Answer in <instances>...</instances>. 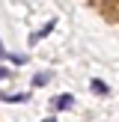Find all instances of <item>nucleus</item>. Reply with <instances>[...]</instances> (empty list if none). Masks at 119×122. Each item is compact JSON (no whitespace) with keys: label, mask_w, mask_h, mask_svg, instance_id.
<instances>
[{"label":"nucleus","mask_w":119,"mask_h":122,"mask_svg":"<svg viewBox=\"0 0 119 122\" xmlns=\"http://www.w3.org/2000/svg\"><path fill=\"white\" fill-rule=\"evenodd\" d=\"M71 104H74V95H69V92H63V95H57V98L51 101V107H54V110H69Z\"/></svg>","instance_id":"obj_1"},{"label":"nucleus","mask_w":119,"mask_h":122,"mask_svg":"<svg viewBox=\"0 0 119 122\" xmlns=\"http://www.w3.org/2000/svg\"><path fill=\"white\" fill-rule=\"evenodd\" d=\"M54 24H57V21H48L45 27L39 30V33H33V36H30V45H36V42H39V39H45V36H48V33H51V30H54Z\"/></svg>","instance_id":"obj_2"},{"label":"nucleus","mask_w":119,"mask_h":122,"mask_svg":"<svg viewBox=\"0 0 119 122\" xmlns=\"http://www.w3.org/2000/svg\"><path fill=\"white\" fill-rule=\"evenodd\" d=\"M92 92H95V95H107V83L95 77V81H92Z\"/></svg>","instance_id":"obj_3"},{"label":"nucleus","mask_w":119,"mask_h":122,"mask_svg":"<svg viewBox=\"0 0 119 122\" xmlns=\"http://www.w3.org/2000/svg\"><path fill=\"white\" fill-rule=\"evenodd\" d=\"M48 81H51V71H39V75L33 77V83H36V86H45Z\"/></svg>","instance_id":"obj_4"},{"label":"nucleus","mask_w":119,"mask_h":122,"mask_svg":"<svg viewBox=\"0 0 119 122\" xmlns=\"http://www.w3.org/2000/svg\"><path fill=\"white\" fill-rule=\"evenodd\" d=\"M3 57H6V60H12V63H18V66H21V63H27V57H21V54H12V57H9V54L3 51Z\"/></svg>","instance_id":"obj_5"},{"label":"nucleus","mask_w":119,"mask_h":122,"mask_svg":"<svg viewBox=\"0 0 119 122\" xmlns=\"http://www.w3.org/2000/svg\"><path fill=\"white\" fill-rule=\"evenodd\" d=\"M6 104H12V101H27V95H3Z\"/></svg>","instance_id":"obj_6"},{"label":"nucleus","mask_w":119,"mask_h":122,"mask_svg":"<svg viewBox=\"0 0 119 122\" xmlns=\"http://www.w3.org/2000/svg\"><path fill=\"white\" fill-rule=\"evenodd\" d=\"M42 122H57V119H54V116H48V119H42Z\"/></svg>","instance_id":"obj_7"}]
</instances>
